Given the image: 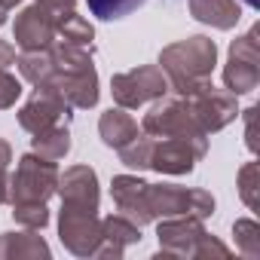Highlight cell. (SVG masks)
<instances>
[{"label": "cell", "mask_w": 260, "mask_h": 260, "mask_svg": "<svg viewBox=\"0 0 260 260\" xmlns=\"http://www.w3.org/2000/svg\"><path fill=\"white\" fill-rule=\"evenodd\" d=\"M214 61H217V46L202 34L178 40L159 52V64L169 80V89H175L178 95H190L199 86H205L211 80Z\"/></svg>", "instance_id": "obj_1"}, {"label": "cell", "mask_w": 260, "mask_h": 260, "mask_svg": "<svg viewBox=\"0 0 260 260\" xmlns=\"http://www.w3.org/2000/svg\"><path fill=\"white\" fill-rule=\"evenodd\" d=\"M68 13H74V0H37V4H31L16 16V25H13L16 46L22 52L49 49L58 37V22Z\"/></svg>", "instance_id": "obj_2"}, {"label": "cell", "mask_w": 260, "mask_h": 260, "mask_svg": "<svg viewBox=\"0 0 260 260\" xmlns=\"http://www.w3.org/2000/svg\"><path fill=\"white\" fill-rule=\"evenodd\" d=\"M147 214L150 220L159 217H211L214 214V196L208 190H187L175 184H147Z\"/></svg>", "instance_id": "obj_3"}, {"label": "cell", "mask_w": 260, "mask_h": 260, "mask_svg": "<svg viewBox=\"0 0 260 260\" xmlns=\"http://www.w3.org/2000/svg\"><path fill=\"white\" fill-rule=\"evenodd\" d=\"M141 128H144V135H150L156 141L159 138H208L205 128L196 122L184 95H178V98L162 95L159 104H153L150 113L144 116Z\"/></svg>", "instance_id": "obj_4"}, {"label": "cell", "mask_w": 260, "mask_h": 260, "mask_svg": "<svg viewBox=\"0 0 260 260\" xmlns=\"http://www.w3.org/2000/svg\"><path fill=\"white\" fill-rule=\"evenodd\" d=\"M58 187V169L55 162L37 156L34 150L19 159L16 175L10 178V196L7 202L22 205V202H46Z\"/></svg>", "instance_id": "obj_5"}, {"label": "cell", "mask_w": 260, "mask_h": 260, "mask_svg": "<svg viewBox=\"0 0 260 260\" xmlns=\"http://www.w3.org/2000/svg\"><path fill=\"white\" fill-rule=\"evenodd\" d=\"M113 89V101L125 110H135L147 101H159L169 92V80L162 74V68L156 64H144V68H132L125 74H116L110 80Z\"/></svg>", "instance_id": "obj_6"}, {"label": "cell", "mask_w": 260, "mask_h": 260, "mask_svg": "<svg viewBox=\"0 0 260 260\" xmlns=\"http://www.w3.org/2000/svg\"><path fill=\"white\" fill-rule=\"evenodd\" d=\"M223 83L230 95H248L260 83V49H257V28L239 37L230 46V61L223 68Z\"/></svg>", "instance_id": "obj_7"}, {"label": "cell", "mask_w": 260, "mask_h": 260, "mask_svg": "<svg viewBox=\"0 0 260 260\" xmlns=\"http://www.w3.org/2000/svg\"><path fill=\"white\" fill-rule=\"evenodd\" d=\"M58 236H61V245L71 254L95 257V251L101 245V217H98V211L77 208V205H61Z\"/></svg>", "instance_id": "obj_8"}, {"label": "cell", "mask_w": 260, "mask_h": 260, "mask_svg": "<svg viewBox=\"0 0 260 260\" xmlns=\"http://www.w3.org/2000/svg\"><path fill=\"white\" fill-rule=\"evenodd\" d=\"M205 150L208 138H159L153 141L150 169H156L159 175H190Z\"/></svg>", "instance_id": "obj_9"}, {"label": "cell", "mask_w": 260, "mask_h": 260, "mask_svg": "<svg viewBox=\"0 0 260 260\" xmlns=\"http://www.w3.org/2000/svg\"><path fill=\"white\" fill-rule=\"evenodd\" d=\"M184 98H187V104H190L196 122L205 128V135L220 132L223 125H230V122L236 119V98H233L230 92H217V89L211 86V80H208L205 86H199L196 92L184 95Z\"/></svg>", "instance_id": "obj_10"}, {"label": "cell", "mask_w": 260, "mask_h": 260, "mask_svg": "<svg viewBox=\"0 0 260 260\" xmlns=\"http://www.w3.org/2000/svg\"><path fill=\"white\" fill-rule=\"evenodd\" d=\"M68 116H71V107L49 89H34L31 101L19 110V122L31 135H40L52 125H68Z\"/></svg>", "instance_id": "obj_11"}, {"label": "cell", "mask_w": 260, "mask_h": 260, "mask_svg": "<svg viewBox=\"0 0 260 260\" xmlns=\"http://www.w3.org/2000/svg\"><path fill=\"white\" fill-rule=\"evenodd\" d=\"M156 236H159L162 254L196 257V245L205 236V226H202L199 217H190V214H184V217H162Z\"/></svg>", "instance_id": "obj_12"}, {"label": "cell", "mask_w": 260, "mask_h": 260, "mask_svg": "<svg viewBox=\"0 0 260 260\" xmlns=\"http://www.w3.org/2000/svg\"><path fill=\"white\" fill-rule=\"evenodd\" d=\"M55 193L61 196V205L98 211V175L89 166H71L64 175H58Z\"/></svg>", "instance_id": "obj_13"}, {"label": "cell", "mask_w": 260, "mask_h": 260, "mask_svg": "<svg viewBox=\"0 0 260 260\" xmlns=\"http://www.w3.org/2000/svg\"><path fill=\"white\" fill-rule=\"evenodd\" d=\"M110 196L119 208V214L132 217L138 226L150 223V214H147V184L135 175H116L113 184H110Z\"/></svg>", "instance_id": "obj_14"}, {"label": "cell", "mask_w": 260, "mask_h": 260, "mask_svg": "<svg viewBox=\"0 0 260 260\" xmlns=\"http://www.w3.org/2000/svg\"><path fill=\"white\" fill-rule=\"evenodd\" d=\"M135 242H141V226L125 214H110L101 220V245L95 257H122V251Z\"/></svg>", "instance_id": "obj_15"}, {"label": "cell", "mask_w": 260, "mask_h": 260, "mask_svg": "<svg viewBox=\"0 0 260 260\" xmlns=\"http://www.w3.org/2000/svg\"><path fill=\"white\" fill-rule=\"evenodd\" d=\"M190 13H193V19H199L202 25H211L217 31H230L242 19L239 0H190Z\"/></svg>", "instance_id": "obj_16"}, {"label": "cell", "mask_w": 260, "mask_h": 260, "mask_svg": "<svg viewBox=\"0 0 260 260\" xmlns=\"http://www.w3.org/2000/svg\"><path fill=\"white\" fill-rule=\"evenodd\" d=\"M98 132H101V141H104L107 147L119 150V147H125L128 141L138 135V119H135L132 113H125V107H116V110L101 113Z\"/></svg>", "instance_id": "obj_17"}, {"label": "cell", "mask_w": 260, "mask_h": 260, "mask_svg": "<svg viewBox=\"0 0 260 260\" xmlns=\"http://www.w3.org/2000/svg\"><path fill=\"white\" fill-rule=\"evenodd\" d=\"M0 257H49V245L37 236V230L4 233L0 236Z\"/></svg>", "instance_id": "obj_18"}, {"label": "cell", "mask_w": 260, "mask_h": 260, "mask_svg": "<svg viewBox=\"0 0 260 260\" xmlns=\"http://www.w3.org/2000/svg\"><path fill=\"white\" fill-rule=\"evenodd\" d=\"M31 150L49 162H58L71 153V132H68V125H52L46 128V132L34 135L31 138Z\"/></svg>", "instance_id": "obj_19"}, {"label": "cell", "mask_w": 260, "mask_h": 260, "mask_svg": "<svg viewBox=\"0 0 260 260\" xmlns=\"http://www.w3.org/2000/svg\"><path fill=\"white\" fill-rule=\"evenodd\" d=\"M19 64V74L31 83V86H43L49 83L52 77V58H49V49H37V52H22L16 58Z\"/></svg>", "instance_id": "obj_20"}, {"label": "cell", "mask_w": 260, "mask_h": 260, "mask_svg": "<svg viewBox=\"0 0 260 260\" xmlns=\"http://www.w3.org/2000/svg\"><path fill=\"white\" fill-rule=\"evenodd\" d=\"M116 153H119V159H122L128 169H150V156H153V138L138 132L132 141H128L125 147H119Z\"/></svg>", "instance_id": "obj_21"}, {"label": "cell", "mask_w": 260, "mask_h": 260, "mask_svg": "<svg viewBox=\"0 0 260 260\" xmlns=\"http://www.w3.org/2000/svg\"><path fill=\"white\" fill-rule=\"evenodd\" d=\"M92 16L104 19V22H113V19H125L128 13L141 10L144 4H150V0H86Z\"/></svg>", "instance_id": "obj_22"}, {"label": "cell", "mask_w": 260, "mask_h": 260, "mask_svg": "<svg viewBox=\"0 0 260 260\" xmlns=\"http://www.w3.org/2000/svg\"><path fill=\"white\" fill-rule=\"evenodd\" d=\"M239 196L245 199V205L251 211L260 208V166L257 162H245L239 172Z\"/></svg>", "instance_id": "obj_23"}, {"label": "cell", "mask_w": 260, "mask_h": 260, "mask_svg": "<svg viewBox=\"0 0 260 260\" xmlns=\"http://www.w3.org/2000/svg\"><path fill=\"white\" fill-rule=\"evenodd\" d=\"M58 34H61L68 43H77V46H89L92 37H95L92 25H89L83 16H77V13H68V16L58 22Z\"/></svg>", "instance_id": "obj_24"}, {"label": "cell", "mask_w": 260, "mask_h": 260, "mask_svg": "<svg viewBox=\"0 0 260 260\" xmlns=\"http://www.w3.org/2000/svg\"><path fill=\"white\" fill-rule=\"evenodd\" d=\"M13 217H16V223H22L25 230H43V226L49 223L46 202H22V205H13Z\"/></svg>", "instance_id": "obj_25"}, {"label": "cell", "mask_w": 260, "mask_h": 260, "mask_svg": "<svg viewBox=\"0 0 260 260\" xmlns=\"http://www.w3.org/2000/svg\"><path fill=\"white\" fill-rule=\"evenodd\" d=\"M233 233H236V242H239V251L245 254V257H260V230H257V223L251 220V217H242V220H236V226H233Z\"/></svg>", "instance_id": "obj_26"}, {"label": "cell", "mask_w": 260, "mask_h": 260, "mask_svg": "<svg viewBox=\"0 0 260 260\" xmlns=\"http://www.w3.org/2000/svg\"><path fill=\"white\" fill-rule=\"evenodd\" d=\"M19 95H22V83L13 74H7L4 68H0V110L13 107L19 101Z\"/></svg>", "instance_id": "obj_27"}, {"label": "cell", "mask_w": 260, "mask_h": 260, "mask_svg": "<svg viewBox=\"0 0 260 260\" xmlns=\"http://www.w3.org/2000/svg\"><path fill=\"white\" fill-rule=\"evenodd\" d=\"M10 162H13V147H10L4 138H0V205H4L7 196H10V178H7Z\"/></svg>", "instance_id": "obj_28"}, {"label": "cell", "mask_w": 260, "mask_h": 260, "mask_svg": "<svg viewBox=\"0 0 260 260\" xmlns=\"http://www.w3.org/2000/svg\"><path fill=\"white\" fill-rule=\"evenodd\" d=\"M254 116H257V107H248V110H245V122H248L245 138H248V150H251V153L257 150V138H254Z\"/></svg>", "instance_id": "obj_29"}, {"label": "cell", "mask_w": 260, "mask_h": 260, "mask_svg": "<svg viewBox=\"0 0 260 260\" xmlns=\"http://www.w3.org/2000/svg\"><path fill=\"white\" fill-rule=\"evenodd\" d=\"M13 61H16V46H13V43H7V40H0V68L7 71Z\"/></svg>", "instance_id": "obj_30"}, {"label": "cell", "mask_w": 260, "mask_h": 260, "mask_svg": "<svg viewBox=\"0 0 260 260\" xmlns=\"http://www.w3.org/2000/svg\"><path fill=\"white\" fill-rule=\"evenodd\" d=\"M16 4H22V0H0V25H7V16Z\"/></svg>", "instance_id": "obj_31"}, {"label": "cell", "mask_w": 260, "mask_h": 260, "mask_svg": "<svg viewBox=\"0 0 260 260\" xmlns=\"http://www.w3.org/2000/svg\"><path fill=\"white\" fill-rule=\"evenodd\" d=\"M245 4H248L251 10H260V0H245Z\"/></svg>", "instance_id": "obj_32"}]
</instances>
